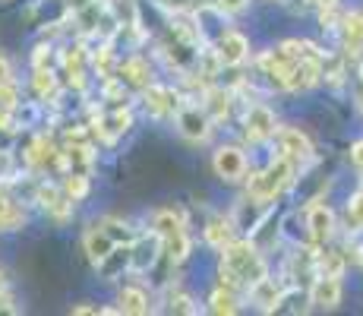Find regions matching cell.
I'll return each mask as SVG.
<instances>
[{
	"mask_svg": "<svg viewBox=\"0 0 363 316\" xmlns=\"http://www.w3.org/2000/svg\"><path fill=\"white\" fill-rule=\"evenodd\" d=\"M221 278H228V285H256L265 278V263L256 253L250 241H231L225 247V266H221Z\"/></svg>",
	"mask_w": 363,
	"mask_h": 316,
	"instance_id": "obj_1",
	"label": "cell"
},
{
	"mask_svg": "<svg viewBox=\"0 0 363 316\" xmlns=\"http://www.w3.org/2000/svg\"><path fill=\"white\" fill-rule=\"evenodd\" d=\"M291 174H294V161L278 156L269 168H265V171H259L253 180H250V196H253V200H259V202L275 200V196L291 184Z\"/></svg>",
	"mask_w": 363,
	"mask_h": 316,
	"instance_id": "obj_2",
	"label": "cell"
},
{
	"mask_svg": "<svg viewBox=\"0 0 363 316\" xmlns=\"http://www.w3.org/2000/svg\"><path fill=\"white\" fill-rule=\"evenodd\" d=\"M155 231H158V237L167 244L174 263H184L186 253H190V237H186L184 219H180L177 212H171V209H162V212L155 215Z\"/></svg>",
	"mask_w": 363,
	"mask_h": 316,
	"instance_id": "obj_3",
	"label": "cell"
},
{
	"mask_svg": "<svg viewBox=\"0 0 363 316\" xmlns=\"http://www.w3.org/2000/svg\"><path fill=\"white\" fill-rule=\"evenodd\" d=\"M243 133H247L253 143H265L278 133V124H275V114H272L265 104H253L243 117Z\"/></svg>",
	"mask_w": 363,
	"mask_h": 316,
	"instance_id": "obj_4",
	"label": "cell"
},
{
	"mask_svg": "<svg viewBox=\"0 0 363 316\" xmlns=\"http://www.w3.org/2000/svg\"><path fill=\"white\" fill-rule=\"evenodd\" d=\"M212 165H215V174L225 180H240L243 174H247V156H243L237 146H221V149L215 152Z\"/></svg>",
	"mask_w": 363,
	"mask_h": 316,
	"instance_id": "obj_5",
	"label": "cell"
},
{
	"mask_svg": "<svg viewBox=\"0 0 363 316\" xmlns=\"http://www.w3.org/2000/svg\"><path fill=\"white\" fill-rule=\"evenodd\" d=\"M177 126H180V133H184L186 139H193V143H202V139H208L212 117H208L206 111H199V108H180Z\"/></svg>",
	"mask_w": 363,
	"mask_h": 316,
	"instance_id": "obj_6",
	"label": "cell"
},
{
	"mask_svg": "<svg viewBox=\"0 0 363 316\" xmlns=\"http://www.w3.org/2000/svg\"><path fill=\"white\" fill-rule=\"evenodd\" d=\"M310 304L316 310H335L341 304V282L338 276H319L313 282V291H310Z\"/></svg>",
	"mask_w": 363,
	"mask_h": 316,
	"instance_id": "obj_7",
	"label": "cell"
},
{
	"mask_svg": "<svg viewBox=\"0 0 363 316\" xmlns=\"http://www.w3.org/2000/svg\"><path fill=\"white\" fill-rule=\"evenodd\" d=\"M215 54H218L221 67H237V63L247 60L250 41L243 38L240 32H225V35L218 38V48H215Z\"/></svg>",
	"mask_w": 363,
	"mask_h": 316,
	"instance_id": "obj_8",
	"label": "cell"
},
{
	"mask_svg": "<svg viewBox=\"0 0 363 316\" xmlns=\"http://www.w3.org/2000/svg\"><path fill=\"white\" fill-rule=\"evenodd\" d=\"M278 139H281V156L291 158L294 165H300V161H306V158L313 156L310 139H306L300 130H294V126H284V130H278Z\"/></svg>",
	"mask_w": 363,
	"mask_h": 316,
	"instance_id": "obj_9",
	"label": "cell"
},
{
	"mask_svg": "<svg viewBox=\"0 0 363 316\" xmlns=\"http://www.w3.org/2000/svg\"><path fill=\"white\" fill-rule=\"evenodd\" d=\"M114 250H117L114 237H111L104 228H99V224H95L92 231H86V253H89V259H92L95 266L108 263V259L114 256Z\"/></svg>",
	"mask_w": 363,
	"mask_h": 316,
	"instance_id": "obj_10",
	"label": "cell"
},
{
	"mask_svg": "<svg viewBox=\"0 0 363 316\" xmlns=\"http://www.w3.org/2000/svg\"><path fill=\"white\" fill-rule=\"evenodd\" d=\"M306 228H310L313 241H329L335 234V212L323 202H316L306 209Z\"/></svg>",
	"mask_w": 363,
	"mask_h": 316,
	"instance_id": "obj_11",
	"label": "cell"
},
{
	"mask_svg": "<svg viewBox=\"0 0 363 316\" xmlns=\"http://www.w3.org/2000/svg\"><path fill=\"white\" fill-rule=\"evenodd\" d=\"M174 92L171 89H162V86H145V108H149V114L152 117H164V114H171L174 108H177V102H171Z\"/></svg>",
	"mask_w": 363,
	"mask_h": 316,
	"instance_id": "obj_12",
	"label": "cell"
},
{
	"mask_svg": "<svg viewBox=\"0 0 363 316\" xmlns=\"http://www.w3.org/2000/svg\"><path fill=\"white\" fill-rule=\"evenodd\" d=\"M206 241L212 244V247L225 250L228 244L234 241V228H231V222L221 219V215H215V219L208 222V228H206Z\"/></svg>",
	"mask_w": 363,
	"mask_h": 316,
	"instance_id": "obj_13",
	"label": "cell"
},
{
	"mask_svg": "<svg viewBox=\"0 0 363 316\" xmlns=\"http://www.w3.org/2000/svg\"><path fill=\"white\" fill-rule=\"evenodd\" d=\"M121 313H133V316H143L149 313V298H145L139 288H123L121 291V307H117Z\"/></svg>",
	"mask_w": 363,
	"mask_h": 316,
	"instance_id": "obj_14",
	"label": "cell"
},
{
	"mask_svg": "<svg viewBox=\"0 0 363 316\" xmlns=\"http://www.w3.org/2000/svg\"><path fill=\"white\" fill-rule=\"evenodd\" d=\"M250 291H253V300L262 307V310H272V307L278 304V288L272 278H259L256 285H250Z\"/></svg>",
	"mask_w": 363,
	"mask_h": 316,
	"instance_id": "obj_15",
	"label": "cell"
},
{
	"mask_svg": "<svg viewBox=\"0 0 363 316\" xmlns=\"http://www.w3.org/2000/svg\"><path fill=\"white\" fill-rule=\"evenodd\" d=\"M26 222V212L16 206L13 200L0 196V231H10V228H19Z\"/></svg>",
	"mask_w": 363,
	"mask_h": 316,
	"instance_id": "obj_16",
	"label": "cell"
},
{
	"mask_svg": "<svg viewBox=\"0 0 363 316\" xmlns=\"http://www.w3.org/2000/svg\"><path fill=\"white\" fill-rule=\"evenodd\" d=\"M32 86H35V92H38L41 98H51L54 92H57V80H54V73L48 67H35Z\"/></svg>",
	"mask_w": 363,
	"mask_h": 316,
	"instance_id": "obj_17",
	"label": "cell"
},
{
	"mask_svg": "<svg viewBox=\"0 0 363 316\" xmlns=\"http://www.w3.org/2000/svg\"><path fill=\"white\" fill-rule=\"evenodd\" d=\"M208 310H212V313H228V316H231V313L240 310V307H237V298L231 294V288H228V291H221V288H218V291H215L212 298H208Z\"/></svg>",
	"mask_w": 363,
	"mask_h": 316,
	"instance_id": "obj_18",
	"label": "cell"
},
{
	"mask_svg": "<svg viewBox=\"0 0 363 316\" xmlns=\"http://www.w3.org/2000/svg\"><path fill=\"white\" fill-rule=\"evenodd\" d=\"M121 73L127 76V80L133 82V86H149V67H145L139 58H133V60H127L121 67Z\"/></svg>",
	"mask_w": 363,
	"mask_h": 316,
	"instance_id": "obj_19",
	"label": "cell"
},
{
	"mask_svg": "<svg viewBox=\"0 0 363 316\" xmlns=\"http://www.w3.org/2000/svg\"><path fill=\"white\" fill-rule=\"evenodd\" d=\"M64 193H67V200H69V202L82 200V196L89 193V180H86V174H79V171L69 174L67 184H64Z\"/></svg>",
	"mask_w": 363,
	"mask_h": 316,
	"instance_id": "obj_20",
	"label": "cell"
},
{
	"mask_svg": "<svg viewBox=\"0 0 363 316\" xmlns=\"http://www.w3.org/2000/svg\"><path fill=\"white\" fill-rule=\"evenodd\" d=\"M228 108H231V95L212 89V92H208V114H212L215 121H221V117H228Z\"/></svg>",
	"mask_w": 363,
	"mask_h": 316,
	"instance_id": "obj_21",
	"label": "cell"
},
{
	"mask_svg": "<svg viewBox=\"0 0 363 316\" xmlns=\"http://www.w3.org/2000/svg\"><path fill=\"white\" fill-rule=\"evenodd\" d=\"M345 38H347V45H354V48H360L363 45V16H345Z\"/></svg>",
	"mask_w": 363,
	"mask_h": 316,
	"instance_id": "obj_22",
	"label": "cell"
},
{
	"mask_svg": "<svg viewBox=\"0 0 363 316\" xmlns=\"http://www.w3.org/2000/svg\"><path fill=\"white\" fill-rule=\"evenodd\" d=\"M319 269H323V276H338L345 272V259L338 256V253H323L319 256Z\"/></svg>",
	"mask_w": 363,
	"mask_h": 316,
	"instance_id": "obj_23",
	"label": "cell"
},
{
	"mask_svg": "<svg viewBox=\"0 0 363 316\" xmlns=\"http://www.w3.org/2000/svg\"><path fill=\"white\" fill-rule=\"evenodd\" d=\"M16 108V86L13 82H0V111Z\"/></svg>",
	"mask_w": 363,
	"mask_h": 316,
	"instance_id": "obj_24",
	"label": "cell"
},
{
	"mask_svg": "<svg viewBox=\"0 0 363 316\" xmlns=\"http://www.w3.org/2000/svg\"><path fill=\"white\" fill-rule=\"evenodd\" d=\"M347 215H351V219L357 222V224H363V190H360L357 196H354L351 202H347Z\"/></svg>",
	"mask_w": 363,
	"mask_h": 316,
	"instance_id": "obj_25",
	"label": "cell"
},
{
	"mask_svg": "<svg viewBox=\"0 0 363 316\" xmlns=\"http://www.w3.org/2000/svg\"><path fill=\"white\" fill-rule=\"evenodd\" d=\"M247 4H250V0H218V10H225V13H240Z\"/></svg>",
	"mask_w": 363,
	"mask_h": 316,
	"instance_id": "obj_26",
	"label": "cell"
},
{
	"mask_svg": "<svg viewBox=\"0 0 363 316\" xmlns=\"http://www.w3.org/2000/svg\"><path fill=\"white\" fill-rule=\"evenodd\" d=\"M0 82H13V67L4 54H0Z\"/></svg>",
	"mask_w": 363,
	"mask_h": 316,
	"instance_id": "obj_27",
	"label": "cell"
},
{
	"mask_svg": "<svg viewBox=\"0 0 363 316\" xmlns=\"http://www.w3.org/2000/svg\"><path fill=\"white\" fill-rule=\"evenodd\" d=\"M351 158H354V165H357V168H363V139H360V143H354Z\"/></svg>",
	"mask_w": 363,
	"mask_h": 316,
	"instance_id": "obj_28",
	"label": "cell"
},
{
	"mask_svg": "<svg viewBox=\"0 0 363 316\" xmlns=\"http://www.w3.org/2000/svg\"><path fill=\"white\" fill-rule=\"evenodd\" d=\"M35 67H48V48H38V51H35Z\"/></svg>",
	"mask_w": 363,
	"mask_h": 316,
	"instance_id": "obj_29",
	"label": "cell"
},
{
	"mask_svg": "<svg viewBox=\"0 0 363 316\" xmlns=\"http://www.w3.org/2000/svg\"><path fill=\"white\" fill-rule=\"evenodd\" d=\"M69 4V10H86V6H92L95 0H67Z\"/></svg>",
	"mask_w": 363,
	"mask_h": 316,
	"instance_id": "obj_30",
	"label": "cell"
},
{
	"mask_svg": "<svg viewBox=\"0 0 363 316\" xmlns=\"http://www.w3.org/2000/svg\"><path fill=\"white\" fill-rule=\"evenodd\" d=\"M73 313L76 316H82V313H101L99 307H89V304H82V307H73Z\"/></svg>",
	"mask_w": 363,
	"mask_h": 316,
	"instance_id": "obj_31",
	"label": "cell"
},
{
	"mask_svg": "<svg viewBox=\"0 0 363 316\" xmlns=\"http://www.w3.org/2000/svg\"><path fill=\"white\" fill-rule=\"evenodd\" d=\"M313 4H316V6H323V10H332V6L338 4V0H313Z\"/></svg>",
	"mask_w": 363,
	"mask_h": 316,
	"instance_id": "obj_32",
	"label": "cell"
},
{
	"mask_svg": "<svg viewBox=\"0 0 363 316\" xmlns=\"http://www.w3.org/2000/svg\"><path fill=\"white\" fill-rule=\"evenodd\" d=\"M0 304H6V282H4V272H0Z\"/></svg>",
	"mask_w": 363,
	"mask_h": 316,
	"instance_id": "obj_33",
	"label": "cell"
},
{
	"mask_svg": "<svg viewBox=\"0 0 363 316\" xmlns=\"http://www.w3.org/2000/svg\"><path fill=\"white\" fill-rule=\"evenodd\" d=\"M357 102H360V108H363V89H360V95H357Z\"/></svg>",
	"mask_w": 363,
	"mask_h": 316,
	"instance_id": "obj_34",
	"label": "cell"
},
{
	"mask_svg": "<svg viewBox=\"0 0 363 316\" xmlns=\"http://www.w3.org/2000/svg\"><path fill=\"white\" fill-rule=\"evenodd\" d=\"M360 73H363V70H360Z\"/></svg>",
	"mask_w": 363,
	"mask_h": 316,
	"instance_id": "obj_35",
	"label": "cell"
}]
</instances>
